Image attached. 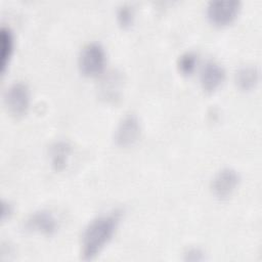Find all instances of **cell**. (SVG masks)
<instances>
[{"mask_svg":"<svg viewBox=\"0 0 262 262\" xmlns=\"http://www.w3.org/2000/svg\"><path fill=\"white\" fill-rule=\"evenodd\" d=\"M239 180V174L235 169L230 167L222 168L214 175L211 181V190L217 199H227L236 189Z\"/></svg>","mask_w":262,"mask_h":262,"instance_id":"8992f818","label":"cell"},{"mask_svg":"<svg viewBox=\"0 0 262 262\" xmlns=\"http://www.w3.org/2000/svg\"><path fill=\"white\" fill-rule=\"evenodd\" d=\"M106 62V54L103 46L98 42H89L80 50L78 67L86 77H95L102 73Z\"/></svg>","mask_w":262,"mask_h":262,"instance_id":"7a4b0ae2","label":"cell"},{"mask_svg":"<svg viewBox=\"0 0 262 262\" xmlns=\"http://www.w3.org/2000/svg\"><path fill=\"white\" fill-rule=\"evenodd\" d=\"M26 229L45 235H52L58 228V220L55 215L46 209L36 210L25 221Z\"/></svg>","mask_w":262,"mask_h":262,"instance_id":"52a82bcc","label":"cell"},{"mask_svg":"<svg viewBox=\"0 0 262 262\" xmlns=\"http://www.w3.org/2000/svg\"><path fill=\"white\" fill-rule=\"evenodd\" d=\"M140 134L141 125L138 117L135 114H127L118 123L114 132V140L117 145L128 147L139 139Z\"/></svg>","mask_w":262,"mask_h":262,"instance_id":"5b68a950","label":"cell"},{"mask_svg":"<svg viewBox=\"0 0 262 262\" xmlns=\"http://www.w3.org/2000/svg\"><path fill=\"white\" fill-rule=\"evenodd\" d=\"M11 213H12V205L9 202L3 201L2 202V220H4L6 216L9 217Z\"/></svg>","mask_w":262,"mask_h":262,"instance_id":"9a60e30c","label":"cell"},{"mask_svg":"<svg viewBox=\"0 0 262 262\" xmlns=\"http://www.w3.org/2000/svg\"><path fill=\"white\" fill-rule=\"evenodd\" d=\"M260 72L256 66L248 64L239 67L234 74V81L242 90H251L259 82Z\"/></svg>","mask_w":262,"mask_h":262,"instance_id":"9c48e42d","label":"cell"},{"mask_svg":"<svg viewBox=\"0 0 262 262\" xmlns=\"http://www.w3.org/2000/svg\"><path fill=\"white\" fill-rule=\"evenodd\" d=\"M121 219V212L114 210L91 219L81 236V258L85 261L95 259L112 241Z\"/></svg>","mask_w":262,"mask_h":262,"instance_id":"6da1fadb","label":"cell"},{"mask_svg":"<svg viewBox=\"0 0 262 262\" xmlns=\"http://www.w3.org/2000/svg\"><path fill=\"white\" fill-rule=\"evenodd\" d=\"M198 63V54L194 51H185L177 59V68L183 75H190Z\"/></svg>","mask_w":262,"mask_h":262,"instance_id":"7c38bea8","label":"cell"},{"mask_svg":"<svg viewBox=\"0 0 262 262\" xmlns=\"http://www.w3.org/2000/svg\"><path fill=\"white\" fill-rule=\"evenodd\" d=\"M0 44H1V73L4 74L7 64L9 62V59L13 52V46H14V38L12 31L5 26L1 27L0 30Z\"/></svg>","mask_w":262,"mask_h":262,"instance_id":"30bf717a","label":"cell"},{"mask_svg":"<svg viewBox=\"0 0 262 262\" xmlns=\"http://www.w3.org/2000/svg\"><path fill=\"white\" fill-rule=\"evenodd\" d=\"M70 144L67 141H56L50 147V159L51 164L56 170L62 169L66 164L70 154Z\"/></svg>","mask_w":262,"mask_h":262,"instance_id":"8fae6325","label":"cell"},{"mask_svg":"<svg viewBox=\"0 0 262 262\" xmlns=\"http://www.w3.org/2000/svg\"><path fill=\"white\" fill-rule=\"evenodd\" d=\"M241 6L238 0H211L207 5V16L214 25H228L237 16Z\"/></svg>","mask_w":262,"mask_h":262,"instance_id":"277c9868","label":"cell"},{"mask_svg":"<svg viewBox=\"0 0 262 262\" xmlns=\"http://www.w3.org/2000/svg\"><path fill=\"white\" fill-rule=\"evenodd\" d=\"M3 101L9 114L14 117L24 116L28 112L31 102L29 86L21 81L13 82L5 90Z\"/></svg>","mask_w":262,"mask_h":262,"instance_id":"3957f363","label":"cell"},{"mask_svg":"<svg viewBox=\"0 0 262 262\" xmlns=\"http://www.w3.org/2000/svg\"><path fill=\"white\" fill-rule=\"evenodd\" d=\"M185 260L188 261H201L204 259V253L198 249V248H192L187 250L185 253Z\"/></svg>","mask_w":262,"mask_h":262,"instance_id":"5bb4252c","label":"cell"},{"mask_svg":"<svg viewBox=\"0 0 262 262\" xmlns=\"http://www.w3.org/2000/svg\"><path fill=\"white\" fill-rule=\"evenodd\" d=\"M225 79L224 68L216 60H208L200 73V83L206 92H213Z\"/></svg>","mask_w":262,"mask_h":262,"instance_id":"ba28073f","label":"cell"},{"mask_svg":"<svg viewBox=\"0 0 262 262\" xmlns=\"http://www.w3.org/2000/svg\"><path fill=\"white\" fill-rule=\"evenodd\" d=\"M117 19L122 27H130L134 19V11L132 6L128 4H122L119 6L117 10Z\"/></svg>","mask_w":262,"mask_h":262,"instance_id":"4fadbf2b","label":"cell"}]
</instances>
